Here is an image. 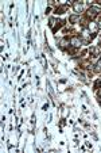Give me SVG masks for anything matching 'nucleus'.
<instances>
[{
    "mask_svg": "<svg viewBox=\"0 0 101 153\" xmlns=\"http://www.w3.org/2000/svg\"><path fill=\"white\" fill-rule=\"evenodd\" d=\"M94 72H97V73H100V72H101V61H100V63H97V64H96Z\"/></svg>",
    "mask_w": 101,
    "mask_h": 153,
    "instance_id": "nucleus-8",
    "label": "nucleus"
},
{
    "mask_svg": "<svg viewBox=\"0 0 101 153\" xmlns=\"http://www.w3.org/2000/svg\"><path fill=\"white\" fill-rule=\"evenodd\" d=\"M73 7H74V11L75 12H81L82 11V4H78V3H73Z\"/></svg>",
    "mask_w": 101,
    "mask_h": 153,
    "instance_id": "nucleus-7",
    "label": "nucleus"
},
{
    "mask_svg": "<svg viewBox=\"0 0 101 153\" xmlns=\"http://www.w3.org/2000/svg\"><path fill=\"white\" fill-rule=\"evenodd\" d=\"M80 44H81L80 37H71V38H70V45L73 46V47H75V49L80 46Z\"/></svg>",
    "mask_w": 101,
    "mask_h": 153,
    "instance_id": "nucleus-3",
    "label": "nucleus"
},
{
    "mask_svg": "<svg viewBox=\"0 0 101 153\" xmlns=\"http://www.w3.org/2000/svg\"><path fill=\"white\" fill-rule=\"evenodd\" d=\"M98 47H101V37L98 38Z\"/></svg>",
    "mask_w": 101,
    "mask_h": 153,
    "instance_id": "nucleus-9",
    "label": "nucleus"
},
{
    "mask_svg": "<svg viewBox=\"0 0 101 153\" xmlns=\"http://www.w3.org/2000/svg\"><path fill=\"white\" fill-rule=\"evenodd\" d=\"M100 14V8H97V7H90L89 9H88V16L90 18V19H94L96 16H97Z\"/></svg>",
    "mask_w": 101,
    "mask_h": 153,
    "instance_id": "nucleus-1",
    "label": "nucleus"
},
{
    "mask_svg": "<svg viewBox=\"0 0 101 153\" xmlns=\"http://www.w3.org/2000/svg\"><path fill=\"white\" fill-rule=\"evenodd\" d=\"M57 23H59V22H57V19H55V18H51V19H50V23H49V26H50V28L53 30V33H54L55 27H57V26H55Z\"/></svg>",
    "mask_w": 101,
    "mask_h": 153,
    "instance_id": "nucleus-5",
    "label": "nucleus"
},
{
    "mask_svg": "<svg viewBox=\"0 0 101 153\" xmlns=\"http://www.w3.org/2000/svg\"><path fill=\"white\" fill-rule=\"evenodd\" d=\"M69 21H70V23L80 22V15H70V16H69Z\"/></svg>",
    "mask_w": 101,
    "mask_h": 153,
    "instance_id": "nucleus-6",
    "label": "nucleus"
},
{
    "mask_svg": "<svg viewBox=\"0 0 101 153\" xmlns=\"http://www.w3.org/2000/svg\"><path fill=\"white\" fill-rule=\"evenodd\" d=\"M69 44H70V39H69L67 37H64V38L61 39V42H59V47H61L62 50H65L66 47L69 46Z\"/></svg>",
    "mask_w": 101,
    "mask_h": 153,
    "instance_id": "nucleus-2",
    "label": "nucleus"
},
{
    "mask_svg": "<svg viewBox=\"0 0 101 153\" xmlns=\"http://www.w3.org/2000/svg\"><path fill=\"white\" fill-rule=\"evenodd\" d=\"M89 53L93 54V58H97V57L100 56V47H90Z\"/></svg>",
    "mask_w": 101,
    "mask_h": 153,
    "instance_id": "nucleus-4",
    "label": "nucleus"
}]
</instances>
